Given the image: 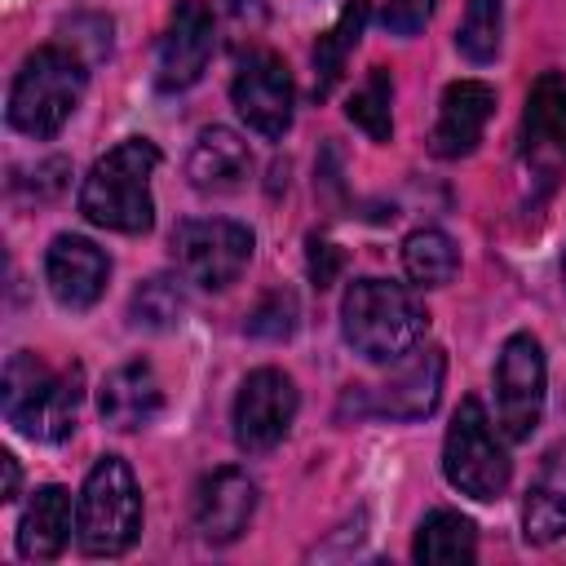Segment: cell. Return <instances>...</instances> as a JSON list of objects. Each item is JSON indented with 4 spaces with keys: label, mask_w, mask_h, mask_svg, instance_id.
Wrapping results in <instances>:
<instances>
[{
    "label": "cell",
    "mask_w": 566,
    "mask_h": 566,
    "mask_svg": "<svg viewBox=\"0 0 566 566\" xmlns=\"http://www.w3.org/2000/svg\"><path fill=\"white\" fill-rule=\"evenodd\" d=\"M84 402V371L71 363L53 371L44 358L18 349L4 363V385H0V407L4 420L31 438V442H62L75 433Z\"/></svg>",
    "instance_id": "3"
},
{
    "label": "cell",
    "mask_w": 566,
    "mask_h": 566,
    "mask_svg": "<svg viewBox=\"0 0 566 566\" xmlns=\"http://www.w3.org/2000/svg\"><path fill=\"white\" fill-rule=\"evenodd\" d=\"M500 35H504V4L500 0H469L460 31H455V49L482 66V62H495Z\"/></svg>",
    "instance_id": "25"
},
{
    "label": "cell",
    "mask_w": 566,
    "mask_h": 566,
    "mask_svg": "<svg viewBox=\"0 0 566 566\" xmlns=\"http://www.w3.org/2000/svg\"><path fill=\"white\" fill-rule=\"evenodd\" d=\"M181 314H186V287L181 279H168V274L146 279L128 301L133 327H146V332H168L181 323Z\"/></svg>",
    "instance_id": "24"
},
{
    "label": "cell",
    "mask_w": 566,
    "mask_h": 566,
    "mask_svg": "<svg viewBox=\"0 0 566 566\" xmlns=\"http://www.w3.org/2000/svg\"><path fill=\"white\" fill-rule=\"evenodd\" d=\"M544 349L531 332H517L504 340L495 358V424L509 442H526L544 420Z\"/></svg>",
    "instance_id": "8"
},
{
    "label": "cell",
    "mask_w": 566,
    "mask_h": 566,
    "mask_svg": "<svg viewBox=\"0 0 566 566\" xmlns=\"http://www.w3.org/2000/svg\"><path fill=\"white\" fill-rule=\"evenodd\" d=\"M186 177L203 195H234L252 177V150L234 128L212 124L195 137L190 159H186Z\"/></svg>",
    "instance_id": "18"
},
{
    "label": "cell",
    "mask_w": 566,
    "mask_h": 566,
    "mask_svg": "<svg viewBox=\"0 0 566 566\" xmlns=\"http://www.w3.org/2000/svg\"><path fill=\"white\" fill-rule=\"evenodd\" d=\"M252 513H256V482L234 464L208 473L195 491V531L208 544H234L248 531Z\"/></svg>",
    "instance_id": "16"
},
{
    "label": "cell",
    "mask_w": 566,
    "mask_h": 566,
    "mask_svg": "<svg viewBox=\"0 0 566 566\" xmlns=\"http://www.w3.org/2000/svg\"><path fill=\"white\" fill-rule=\"evenodd\" d=\"M442 376H447L442 349H420L416 345L407 358H398V367L380 385H349L345 407H354V416L424 420L442 398Z\"/></svg>",
    "instance_id": "9"
},
{
    "label": "cell",
    "mask_w": 566,
    "mask_h": 566,
    "mask_svg": "<svg viewBox=\"0 0 566 566\" xmlns=\"http://www.w3.org/2000/svg\"><path fill=\"white\" fill-rule=\"evenodd\" d=\"M522 164L539 181V190H553L566 177V75L544 71L522 111Z\"/></svg>",
    "instance_id": "10"
},
{
    "label": "cell",
    "mask_w": 566,
    "mask_h": 566,
    "mask_svg": "<svg viewBox=\"0 0 566 566\" xmlns=\"http://www.w3.org/2000/svg\"><path fill=\"white\" fill-rule=\"evenodd\" d=\"M230 97H234L239 119H243L252 133L279 142V137L292 128L296 88H292V75H287V66H283L279 53H270V49H248V53L239 57Z\"/></svg>",
    "instance_id": "11"
},
{
    "label": "cell",
    "mask_w": 566,
    "mask_h": 566,
    "mask_svg": "<svg viewBox=\"0 0 566 566\" xmlns=\"http://www.w3.org/2000/svg\"><path fill=\"white\" fill-rule=\"evenodd\" d=\"M442 473L447 482L469 495V500H500L509 491L513 464L482 411L478 398H460L451 424H447V442H442Z\"/></svg>",
    "instance_id": "6"
},
{
    "label": "cell",
    "mask_w": 566,
    "mask_h": 566,
    "mask_svg": "<svg viewBox=\"0 0 566 566\" xmlns=\"http://www.w3.org/2000/svg\"><path fill=\"white\" fill-rule=\"evenodd\" d=\"M433 4L438 0H385L380 4V22L394 35H420L429 27V18H433Z\"/></svg>",
    "instance_id": "28"
},
{
    "label": "cell",
    "mask_w": 566,
    "mask_h": 566,
    "mask_svg": "<svg viewBox=\"0 0 566 566\" xmlns=\"http://www.w3.org/2000/svg\"><path fill=\"white\" fill-rule=\"evenodd\" d=\"M411 557L420 566H469L478 557V526L455 509H433L416 526Z\"/></svg>",
    "instance_id": "21"
},
{
    "label": "cell",
    "mask_w": 566,
    "mask_h": 566,
    "mask_svg": "<svg viewBox=\"0 0 566 566\" xmlns=\"http://www.w3.org/2000/svg\"><path fill=\"white\" fill-rule=\"evenodd\" d=\"M0 469H4V491H0V495L13 500V495H18V482H22V473H18V455L4 451V455H0Z\"/></svg>",
    "instance_id": "30"
},
{
    "label": "cell",
    "mask_w": 566,
    "mask_h": 566,
    "mask_svg": "<svg viewBox=\"0 0 566 566\" xmlns=\"http://www.w3.org/2000/svg\"><path fill=\"white\" fill-rule=\"evenodd\" d=\"M142 535V486L124 455H102L75 500V539L88 557H119Z\"/></svg>",
    "instance_id": "5"
},
{
    "label": "cell",
    "mask_w": 566,
    "mask_h": 566,
    "mask_svg": "<svg viewBox=\"0 0 566 566\" xmlns=\"http://www.w3.org/2000/svg\"><path fill=\"white\" fill-rule=\"evenodd\" d=\"M155 168H159V146L150 137H124L119 146H111L80 181L84 221L115 234H146L155 226V195H150Z\"/></svg>",
    "instance_id": "1"
},
{
    "label": "cell",
    "mask_w": 566,
    "mask_h": 566,
    "mask_svg": "<svg viewBox=\"0 0 566 566\" xmlns=\"http://www.w3.org/2000/svg\"><path fill=\"white\" fill-rule=\"evenodd\" d=\"M402 270L416 287H447L460 270V248L447 230H411L407 243H402Z\"/></svg>",
    "instance_id": "22"
},
{
    "label": "cell",
    "mask_w": 566,
    "mask_h": 566,
    "mask_svg": "<svg viewBox=\"0 0 566 566\" xmlns=\"http://www.w3.org/2000/svg\"><path fill=\"white\" fill-rule=\"evenodd\" d=\"M562 279H566V256H562Z\"/></svg>",
    "instance_id": "32"
},
{
    "label": "cell",
    "mask_w": 566,
    "mask_h": 566,
    "mask_svg": "<svg viewBox=\"0 0 566 566\" xmlns=\"http://www.w3.org/2000/svg\"><path fill=\"white\" fill-rule=\"evenodd\" d=\"M522 535L526 544H553L566 535V451H553L531 478L522 500Z\"/></svg>",
    "instance_id": "20"
},
{
    "label": "cell",
    "mask_w": 566,
    "mask_h": 566,
    "mask_svg": "<svg viewBox=\"0 0 566 566\" xmlns=\"http://www.w3.org/2000/svg\"><path fill=\"white\" fill-rule=\"evenodd\" d=\"M111 279V261L106 252L84 239V234H57L44 252V283L53 292L57 305L66 310H88L97 305V296L106 292Z\"/></svg>",
    "instance_id": "15"
},
{
    "label": "cell",
    "mask_w": 566,
    "mask_h": 566,
    "mask_svg": "<svg viewBox=\"0 0 566 566\" xmlns=\"http://www.w3.org/2000/svg\"><path fill=\"white\" fill-rule=\"evenodd\" d=\"M296 332V296L287 287H274L256 301V310L248 314V336L256 340H287Z\"/></svg>",
    "instance_id": "27"
},
{
    "label": "cell",
    "mask_w": 566,
    "mask_h": 566,
    "mask_svg": "<svg viewBox=\"0 0 566 566\" xmlns=\"http://www.w3.org/2000/svg\"><path fill=\"white\" fill-rule=\"evenodd\" d=\"M336 265H340V261H336L332 243H318V239H314V243H310V274H314V283H318V287H327V283H332Z\"/></svg>",
    "instance_id": "29"
},
{
    "label": "cell",
    "mask_w": 566,
    "mask_h": 566,
    "mask_svg": "<svg viewBox=\"0 0 566 566\" xmlns=\"http://www.w3.org/2000/svg\"><path fill=\"white\" fill-rule=\"evenodd\" d=\"M389 97H394V84H389V71L385 66H371V75L363 80V88H354L345 115L371 137V142H389L394 137V115H389Z\"/></svg>",
    "instance_id": "26"
},
{
    "label": "cell",
    "mask_w": 566,
    "mask_h": 566,
    "mask_svg": "<svg viewBox=\"0 0 566 566\" xmlns=\"http://www.w3.org/2000/svg\"><path fill=\"white\" fill-rule=\"evenodd\" d=\"M296 407H301V398H296V385H292L287 371H279V367L248 371V380L234 398V442H239V451H248V455L274 451L287 438V429L296 420Z\"/></svg>",
    "instance_id": "12"
},
{
    "label": "cell",
    "mask_w": 566,
    "mask_h": 566,
    "mask_svg": "<svg viewBox=\"0 0 566 566\" xmlns=\"http://www.w3.org/2000/svg\"><path fill=\"white\" fill-rule=\"evenodd\" d=\"M217 49V22L203 0H177L168 13V27L159 35V57H155V84L164 93H181L199 84Z\"/></svg>",
    "instance_id": "13"
},
{
    "label": "cell",
    "mask_w": 566,
    "mask_h": 566,
    "mask_svg": "<svg viewBox=\"0 0 566 566\" xmlns=\"http://www.w3.org/2000/svg\"><path fill=\"white\" fill-rule=\"evenodd\" d=\"M367 13H371V0H349V4L340 9L336 27H332L327 35H318V44H314V93H318V97H327L332 84L340 80L345 57H349V49L358 44V35H363V27H367Z\"/></svg>",
    "instance_id": "23"
},
{
    "label": "cell",
    "mask_w": 566,
    "mask_h": 566,
    "mask_svg": "<svg viewBox=\"0 0 566 566\" xmlns=\"http://www.w3.org/2000/svg\"><path fill=\"white\" fill-rule=\"evenodd\" d=\"M84 88H88V62L75 49L44 44L22 57L9 84V124L35 142L57 137L62 124L75 115Z\"/></svg>",
    "instance_id": "4"
},
{
    "label": "cell",
    "mask_w": 566,
    "mask_h": 566,
    "mask_svg": "<svg viewBox=\"0 0 566 566\" xmlns=\"http://www.w3.org/2000/svg\"><path fill=\"white\" fill-rule=\"evenodd\" d=\"M97 411H102V420H106L111 429H119V433L146 429V424L164 411V385H159L155 367L142 363V358L115 367V371L102 380V389H97Z\"/></svg>",
    "instance_id": "17"
},
{
    "label": "cell",
    "mask_w": 566,
    "mask_h": 566,
    "mask_svg": "<svg viewBox=\"0 0 566 566\" xmlns=\"http://www.w3.org/2000/svg\"><path fill=\"white\" fill-rule=\"evenodd\" d=\"M230 9H234L239 18H248V13H261V4H256V0H230Z\"/></svg>",
    "instance_id": "31"
},
{
    "label": "cell",
    "mask_w": 566,
    "mask_h": 566,
    "mask_svg": "<svg viewBox=\"0 0 566 566\" xmlns=\"http://www.w3.org/2000/svg\"><path fill=\"white\" fill-rule=\"evenodd\" d=\"M172 261L186 283L221 292L248 270L252 230L230 217H190L172 230Z\"/></svg>",
    "instance_id": "7"
},
{
    "label": "cell",
    "mask_w": 566,
    "mask_h": 566,
    "mask_svg": "<svg viewBox=\"0 0 566 566\" xmlns=\"http://www.w3.org/2000/svg\"><path fill=\"white\" fill-rule=\"evenodd\" d=\"M495 115V88L486 80H455L438 102V119L429 133V150L438 159H464L478 150L486 124Z\"/></svg>",
    "instance_id": "14"
},
{
    "label": "cell",
    "mask_w": 566,
    "mask_h": 566,
    "mask_svg": "<svg viewBox=\"0 0 566 566\" xmlns=\"http://www.w3.org/2000/svg\"><path fill=\"white\" fill-rule=\"evenodd\" d=\"M340 332L358 358L398 363L424 340L429 314L411 287L394 279H358L340 301Z\"/></svg>",
    "instance_id": "2"
},
{
    "label": "cell",
    "mask_w": 566,
    "mask_h": 566,
    "mask_svg": "<svg viewBox=\"0 0 566 566\" xmlns=\"http://www.w3.org/2000/svg\"><path fill=\"white\" fill-rule=\"evenodd\" d=\"M75 531V504H71V491L49 482V486H35L27 509H22V522H18V553L31 557V562H49L66 548Z\"/></svg>",
    "instance_id": "19"
}]
</instances>
